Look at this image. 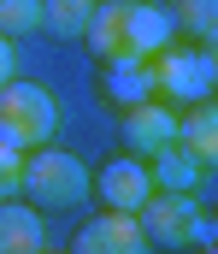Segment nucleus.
Here are the masks:
<instances>
[{
	"mask_svg": "<svg viewBox=\"0 0 218 254\" xmlns=\"http://www.w3.org/2000/svg\"><path fill=\"white\" fill-rule=\"evenodd\" d=\"M83 42H88L94 60L124 54V0H94V12H88V24H83Z\"/></svg>",
	"mask_w": 218,
	"mask_h": 254,
	"instance_id": "obj_13",
	"label": "nucleus"
},
{
	"mask_svg": "<svg viewBox=\"0 0 218 254\" xmlns=\"http://www.w3.org/2000/svg\"><path fill=\"white\" fill-rule=\"evenodd\" d=\"M153 190V172H147L142 154H112V160H100L94 172H88V195L100 201V207H112V213H136Z\"/></svg>",
	"mask_w": 218,
	"mask_h": 254,
	"instance_id": "obj_5",
	"label": "nucleus"
},
{
	"mask_svg": "<svg viewBox=\"0 0 218 254\" xmlns=\"http://www.w3.org/2000/svg\"><path fill=\"white\" fill-rule=\"evenodd\" d=\"M177 142H183L201 166H213V160H218V107H213V95L177 107Z\"/></svg>",
	"mask_w": 218,
	"mask_h": 254,
	"instance_id": "obj_11",
	"label": "nucleus"
},
{
	"mask_svg": "<svg viewBox=\"0 0 218 254\" xmlns=\"http://www.w3.org/2000/svg\"><path fill=\"white\" fill-rule=\"evenodd\" d=\"M147 172H153V190H183V195H195L201 178H207V166L183 142H165L159 154H147Z\"/></svg>",
	"mask_w": 218,
	"mask_h": 254,
	"instance_id": "obj_12",
	"label": "nucleus"
},
{
	"mask_svg": "<svg viewBox=\"0 0 218 254\" xmlns=\"http://www.w3.org/2000/svg\"><path fill=\"white\" fill-rule=\"evenodd\" d=\"M42 30V0H0V36H30Z\"/></svg>",
	"mask_w": 218,
	"mask_h": 254,
	"instance_id": "obj_16",
	"label": "nucleus"
},
{
	"mask_svg": "<svg viewBox=\"0 0 218 254\" xmlns=\"http://www.w3.org/2000/svg\"><path fill=\"white\" fill-rule=\"evenodd\" d=\"M171 36H177V30H171L165 0H124V54H147V60H153Z\"/></svg>",
	"mask_w": 218,
	"mask_h": 254,
	"instance_id": "obj_9",
	"label": "nucleus"
},
{
	"mask_svg": "<svg viewBox=\"0 0 218 254\" xmlns=\"http://www.w3.org/2000/svg\"><path fill=\"white\" fill-rule=\"evenodd\" d=\"M94 89H100V101H106L112 113H118V107H136V101L153 95V60H147V54H106Z\"/></svg>",
	"mask_w": 218,
	"mask_h": 254,
	"instance_id": "obj_7",
	"label": "nucleus"
},
{
	"mask_svg": "<svg viewBox=\"0 0 218 254\" xmlns=\"http://www.w3.org/2000/svg\"><path fill=\"white\" fill-rule=\"evenodd\" d=\"M189 249H218V225L207 213H195V225H189Z\"/></svg>",
	"mask_w": 218,
	"mask_h": 254,
	"instance_id": "obj_18",
	"label": "nucleus"
},
{
	"mask_svg": "<svg viewBox=\"0 0 218 254\" xmlns=\"http://www.w3.org/2000/svg\"><path fill=\"white\" fill-rule=\"evenodd\" d=\"M12 77V36H0V83Z\"/></svg>",
	"mask_w": 218,
	"mask_h": 254,
	"instance_id": "obj_19",
	"label": "nucleus"
},
{
	"mask_svg": "<svg viewBox=\"0 0 218 254\" xmlns=\"http://www.w3.org/2000/svg\"><path fill=\"white\" fill-rule=\"evenodd\" d=\"M118 142H124V154H159L165 142H177V107L171 101H159V95H147L136 107H118Z\"/></svg>",
	"mask_w": 218,
	"mask_h": 254,
	"instance_id": "obj_6",
	"label": "nucleus"
},
{
	"mask_svg": "<svg viewBox=\"0 0 218 254\" xmlns=\"http://www.w3.org/2000/svg\"><path fill=\"white\" fill-rule=\"evenodd\" d=\"M18 166H24V154L12 142H0V195H18Z\"/></svg>",
	"mask_w": 218,
	"mask_h": 254,
	"instance_id": "obj_17",
	"label": "nucleus"
},
{
	"mask_svg": "<svg viewBox=\"0 0 218 254\" xmlns=\"http://www.w3.org/2000/svg\"><path fill=\"white\" fill-rule=\"evenodd\" d=\"M213 89H218V54L207 42L171 36V42L153 54V95H159V101L189 107V101H207Z\"/></svg>",
	"mask_w": 218,
	"mask_h": 254,
	"instance_id": "obj_3",
	"label": "nucleus"
},
{
	"mask_svg": "<svg viewBox=\"0 0 218 254\" xmlns=\"http://www.w3.org/2000/svg\"><path fill=\"white\" fill-rule=\"evenodd\" d=\"M201 201L183 190H147V201L136 207V225H142L147 249H189V225H195Z\"/></svg>",
	"mask_w": 218,
	"mask_h": 254,
	"instance_id": "obj_4",
	"label": "nucleus"
},
{
	"mask_svg": "<svg viewBox=\"0 0 218 254\" xmlns=\"http://www.w3.org/2000/svg\"><path fill=\"white\" fill-rule=\"evenodd\" d=\"M165 12L183 42H207V48L218 42V0H171Z\"/></svg>",
	"mask_w": 218,
	"mask_h": 254,
	"instance_id": "obj_14",
	"label": "nucleus"
},
{
	"mask_svg": "<svg viewBox=\"0 0 218 254\" xmlns=\"http://www.w3.org/2000/svg\"><path fill=\"white\" fill-rule=\"evenodd\" d=\"M59 136V101L47 83H30V77H6L0 83V142H12L18 154L42 148Z\"/></svg>",
	"mask_w": 218,
	"mask_h": 254,
	"instance_id": "obj_2",
	"label": "nucleus"
},
{
	"mask_svg": "<svg viewBox=\"0 0 218 254\" xmlns=\"http://www.w3.org/2000/svg\"><path fill=\"white\" fill-rule=\"evenodd\" d=\"M18 195H24L42 219L77 213V207L88 201V166H83L77 154H65V148L42 142V148H30L24 166H18Z\"/></svg>",
	"mask_w": 218,
	"mask_h": 254,
	"instance_id": "obj_1",
	"label": "nucleus"
},
{
	"mask_svg": "<svg viewBox=\"0 0 218 254\" xmlns=\"http://www.w3.org/2000/svg\"><path fill=\"white\" fill-rule=\"evenodd\" d=\"M88 12H94V0H42V30H53V36H83Z\"/></svg>",
	"mask_w": 218,
	"mask_h": 254,
	"instance_id": "obj_15",
	"label": "nucleus"
},
{
	"mask_svg": "<svg viewBox=\"0 0 218 254\" xmlns=\"http://www.w3.org/2000/svg\"><path fill=\"white\" fill-rule=\"evenodd\" d=\"M142 225H136V213H112V207H100L83 231L71 237V254H142Z\"/></svg>",
	"mask_w": 218,
	"mask_h": 254,
	"instance_id": "obj_8",
	"label": "nucleus"
},
{
	"mask_svg": "<svg viewBox=\"0 0 218 254\" xmlns=\"http://www.w3.org/2000/svg\"><path fill=\"white\" fill-rule=\"evenodd\" d=\"M47 225L24 195H0V254H42Z\"/></svg>",
	"mask_w": 218,
	"mask_h": 254,
	"instance_id": "obj_10",
	"label": "nucleus"
}]
</instances>
